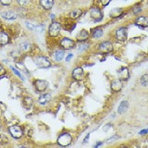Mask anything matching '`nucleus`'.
<instances>
[{"mask_svg":"<svg viewBox=\"0 0 148 148\" xmlns=\"http://www.w3.org/2000/svg\"><path fill=\"white\" fill-rule=\"evenodd\" d=\"M72 141V137L69 133L68 132H63L60 134L59 137L58 138V143L61 146H68L71 145Z\"/></svg>","mask_w":148,"mask_h":148,"instance_id":"obj_1","label":"nucleus"},{"mask_svg":"<svg viewBox=\"0 0 148 148\" xmlns=\"http://www.w3.org/2000/svg\"><path fill=\"white\" fill-rule=\"evenodd\" d=\"M90 17L95 21H100L103 18V13H102L101 9L97 7H94L90 9Z\"/></svg>","mask_w":148,"mask_h":148,"instance_id":"obj_2","label":"nucleus"},{"mask_svg":"<svg viewBox=\"0 0 148 148\" xmlns=\"http://www.w3.org/2000/svg\"><path fill=\"white\" fill-rule=\"evenodd\" d=\"M60 31H61V25L57 21L52 22V24L49 26L48 32H49V35L51 37H57L59 34Z\"/></svg>","mask_w":148,"mask_h":148,"instance_id":"obj_3","label":"nucleus"},{"mask_svg":"<svg viewBox=\"0 0 148 148\" xmlns=\"http://www.w3.org/2000/svg\"><path fill=\"white\" fill-rule=\"evenodd\" d=\"M98 50L100 51L101 53H104V54H108L110 53L111 51L113 50V45L111 42L108 41H106L101 43L98 46Z\"/></svg>","mask_w":148,"mask_h":148,"instance_id":"obj_4","label":"nucleus"},{"mask_svg":"<svg viewBox=\"0 0 148 148\" xmlns=\"http://www.w3.org/2000/svg\"><path fill=\"white\" fill-rule=\"evenodd\" d=\"M127 36H128L127 28L121 27V28H119V29L116 31V38L119 42H125L127 40Z\"/></svg>","mask_w":148,"mask_h":148,"instance_id":"obj_5","label":"nucleus"},{"mask_svg":"<svg viewBox=\"0 0 148 148\" xmlns=\"http://www.w3.org/2000/svg\"><path fill=\"white\" fill-rule=\"evenodd\" d=\"M8 132L15 139H20L22 136V130L20 126H17V125H13V126L9 127Z\"/></svg>","mask_w":148,"mask_h":148,"instance_id":"obj_6","label":"nucleus"},{"mask_svg":"<svg viewBox=\"0 0 148 148\" xmlns=\"http://www.w3.org/2000/svg\"><path fill=\"white\" fill-rule=\"evenodd\" d=\"M35 63L37 67L44 69V68H49L51 66V62L45 57H37L35 58Z\"/></svg>","mask_w":148,"mask_h":148,"instance_id":"obj_7","label":"nucleus"},{"mask_svg":"<svg viewBox=\"0 0 148 148\" xmlns=\"http://www.w3.org/2000/svg\"><path fill=\"white\" fill-rule=\"evenodd\" d=\"M60 45L61 47L65 50H69V49H72L75 47V43L74 41L69 39V38H64L62 39V41L60 42Z\"/></svg>","mask_w":148,"mask_h":148,"instance_id":"obj_8","label":"nucleus"},{"mask_svg":"<svg viewBox=\"0 0 148 148\" xmlns=\"http://www.w3.org/2000/svg\"><path fill=\"white\" fill-rule=\"evenodd\" d=\"M34 85L37 91L39 92H45L46 89H47V86H48V83L46 81L44 80H36L34 82Z\"/></svg>","mask_w":148,"mask_h":148,"instance_id":"obj_9","label":"nucleus"},{"mask_svg":"<svg viewBox=\"0 0 148 148\" xmlns=\"http://www.w3.org/2000/svg\"><path fill=\"white\" fill-rule=\"evenodd\" d=\"M135 25L141 29H145L148 27V18L145 17H138L135 20Z\"/></svg>","mask_w":148,"mask_h":148,"instance_id":"obj_10","label":"nucleus"},{"mask_svg":"<svg viewBox=\"0 0 148 148\" xmlns=\"http://www.w3.org/2000/svg\"><path fill=\"white\" fill-rule=\"evenodd\" d=\"M118 73H119V80L121 81H126L129 79L130 77V74H129V69L126 68V67H122L120 68L119 71H118Z\"/></svg>","mask_w":148,"mask_h":148,"instance_id":"obj_11","label":"nucleus"},{"mask_svg":"<svg viewBox=\"0 0 148 148\" xmlns=\"http://www.w3.org/2000/svg\"><path fill=\"white\" fill-rule=\"evenodd\" d=\"M72 77L77 81H81L82 77H83V69L81 67L76 68L74 71H72Z\"/></svg>","mask_w":148,"mask_h":148,"instance_id":"obj_12","label":"nucleus"},{"mask_svg":"<svg viewBox=\"0 0 148 148\" xmlns=\"http://www.w3.org/2000/svg\"><path fill=\"white\" fill-rule=\"evenodd\" d=\"M123 87V83L121 82V80H116V81H113L111 82V89L114 92H119L122 89Z\"/></svg>","mask_w":148,"mask_h":148,"instance_id":"obj_13","label":"nucleus"},{"mask_svg":"<svg viewBox=\"0 0 148 148\" xmlns=\"http://www.w3.org/2000/svg\"><path fill=\"white\" fill-rule=\"evenodd\" d=\"M76 37L79 42H84L89 38V32H88L86 30H82L78 32Z\"/></svg>","mask_w":148,"mask_h":148,"instance_id":"obj_14","label":"nucleus"},{"mask_svg":"<svg viewBox=\"0 0 148 148\" xmlns=\"http://www.w3.org/2000/svg\"><path fill=\"white\" fill-rule=\"evenodd\" d=\"M40 5L43 7L45 9L48 10L54 5V0H40Z\"/></svg>","mask_w":148,"mask_h":148,"instance_id":"obj_15","label":"nucleus"},{"mask_svg":"<svg viewBox=\"0 0 148 148\" xmlns=\"http://www.w3.org/2000/svg\"><path fill=\"white\" fill-rule=\"evenodd\" d=\"M128 108H129L128 101H122L121 103L119 104V108H118V112L119 114H123V113H125L128 110Z\"/></svg>","mask_w":148,"mask_h":148,"instance_id":"obj_16","label":"nucleus"},{"mask_svg":"<svg viewBox=\"0 0 148 148\" xmlns=\"http://www.w3.org/2000/svg\"><path fill=\"white\" fill-rule=\"evenodd\" d=\"M91 34L94 38H100V37H102V35H103V30H102V28L100 27L95 28V29L92 30Z\"/></svg>","mask_w":148,"mask_h":148,"instance_id":"obj_17","label":"nucleus"},{"mask_svg":"<svg viewBox=\"0 0 148 148\" xmlns=\"http://www.w3.org/2000/svg\"><path fill=\"white\" fill-rule=\"evenodd\" d=\"M2 17L4 18H6V20H10V21H13L15 20L17 18V14L13 11H7V12H3L2 13Z\"/></svg>","mask_w":148,"mask_h":148,"instance_id":"obj_18","label":"nucleus"},{"mask_svg":"<svg viewBox=\"0 0 148 148\" xmlns=\"http://www.w3.org/2000/svg\"><path fill=\"white\" fill-rule=\"evenodd\" d=\"M51 100V95H49V94H45V95H41L40 96V98H39V100H38V102H39V104L40 105H46L48 103V102Z\"/></svg>","mask_w":148,"mask_h":148,"instance_id":"obj_19","label":"nucleus"},{"mask_svg":"<svg viewBox=\"0 0 148 148\" xmlns=\"http://www.w3.org/2000/svg\"><path fill=\"white\" fill-rule=\"evenodd\" d=\"M22 105L27 109L31 108L32 106V97H30V96H25L24 98H23V100H22Z\"/></svg>","mask_w":148,"mask_h":148,"instance_id":"obj_20","label":"nucleus"},{"mask_svg":"<svg viewBox=\"0 0 148 148\" xmlns=\"http://www.w3.org/2000/svg\"><path fill=\"white\" fill-rule=\"evenodd\" d=\"M9 42V36L4 32H0V45H6Z\"/></svg>","mask_w":148,"mask_h":148,"instance_id":"obj_21","label":"nucleus"},{"mask_svg":"<svg viewBox=\"0 0 148 148\" xmlns=\"http://www.w3.org/2000/svg\"><path fill=\"white\" fill-rule=\"evenodd\" d=\"M82 14V11L81 9H74V10H72L69 13V18H72V20H76V18L81 17Z\"/></svg>","mask_w":148,"mask_h":148,"instance_id":"obj_22","label":"nucleus"},{"mask_svg":"<svg viewBox=\"0 0 148 148\" xmlns=\"http://www.w3.org/2000/svg\"><path fill=\"white\" fill-rule=\"evenodd\" d=\"M54 57H55V59L57 60V61H60V60H61L64 57V51L61 49L57 50L54 54Z\"/></svg>","mask_w":148,"mask_h":148,"instance_id":"obj_23","label":"nucleus"},{"mask_svg":"<svg viewBox=\"0 0 148 148\" xmlns=\"http://www.w3.org/2000/svg\"><path fill=\"white\" fill-rule=\"evenodd\" d=\"M20 46H21V51H23V52H28V51L31 49L32 45L30 43H21Z\"/></svg>","mask_w":148,"mask_h":148,"instance_id":"obj_24","label":"nucleus"},{"mask_svg":"<svg viewBox=\"0 0 148 148\" xmlns=\"http://www.w3.org/2000/svg\"><path fill=\"white\" fill-rule=\"evenodd\" d=\"M121 12H122L121 8H115V9H113V10L110 11V17L111 18H116V17H118Z\"/></svg>","mask_w":148,"mask_h":148,"instance_id":"obj_25","label":"nucleus"},{"mask_svg":"<svg viewBox=\"0 0 148 148\" xmlns=\"http://www.w3.org/2000/svg\"><path fill=\"white\" fill-rule=\"evenodd\" d=\"M140 82L143 86H148V74H145L141 77Z\"/></svg>","mask_w":148,"mask_h":148,"instance_id":"obj_26","label":"nucleus"},{"mask_svg":"<svg viewBox=\"0 0 148 148\" xmlns=\"http://www.w3.org/2000/svg\"><path fill=\"white\" fill-rule=\"evenodd\" d=\"M8 143V138L4 135V134L0 133V145H6Z\"/></svg>","mask_w":148,"mask_h":148,"instance_id":"obj_27","label":"nucleus"},{"mask_svg":"<svg viewBox=\"0 0 148 148\" xmlns=\"http://www.w3.org/2000/svg\"><path fill=\"white\" fill-rule=\"evenodd\" d=\"M17 2L21 5V6H28L31 3V0H17Z\"/></svg>","mask_w":148,"mask_h":148,"instance_id":"obj_28","label":"nucleus"},{"mask_svg":"<svg viewBox=\"0 0 148 148\" xmlns=\"http://www.w3.org/2000/svg\"><path fill=\"white\" fill-rule=\"evenodd\" d=\"M90 46V45L89 44H83V45H82L81 46H80V48H79V52H83L85 49H87L88 47Z\"/></svg>","mask_w":148,"mask_h":148,"instance_id":"obj_29","label":"nucleus"},{"mask_svg":"<svg viewBox=\"0 0 148 148\" xmlns=\"http://www.w3.org/2000/svg\"><path fill=\"white\" fill-rule=\"evenodd\" d=\"M11 69H12V71H13V72H14V73H15V74H16V75H17V76H18V78H21V80H23V81H24V80H25V79H24V77H23V76L21 75V74L20 72H18V71H17V69H14L13 67H11Z\"/></svg>","mask_w":148,"mask_h":148,"instance_id":"obj_30","label":"nucleus"},{"mask_svg":"<svg viewBox=\"0 0 148 148\" xmlns=\"http://www.w3.org/2000/svg\"><path fill=\"white\" fill-rule=\"evenodd\" d=\"M0 2H1L2 5H4V6H8V5H10L12 0H0Z\"/></svg>","mask_w":148,"mask_h":148,"instance_id":"obj_31","label":"nucleus"},{"mask_svg":"<svg viewBox=\"0 0 148 148\" xmlns=\"http://www.w3.org/2000/svg\"><path fill=\"white\" fill-rule=\"evenodd\" d=\"M4 74H6V69H5L4 67L0 64V76L4 75Z\"/></svg>","mask_w":148,"mask_h":148,"instance_id":"obj_32","label":"nucleus"},{"mask_svg":"<svg viewBox=\"0 0 148 148\" xmlns=\"http://www.w3.org/2000/svg\"><path fill=\"white\" fill-rule=\"evenodd\" d=\"M34 29H36L35 31H37V32H43L44 30H45V26L44 25H41V26H37V27H35Z\"/></svg>","mask_w":148,"mask_h":148,"instance_id":"obj_33","label":"nucleus"},{"mask_svg":"<svg viewBox=\"0 0 148 148\" xmlns=\"http://www.w3.org/2000/svg\"><path fill=\"white\" fill-rule=\"evenodd\" d=\"M141 11H142V8L140 7H135V8H133V13L134 14H137V13L141 12Z\"/></svg>","mask_w":148,"mask_h":148,"instance_id":"obj_34","label":"nucleus"},{"mask_svg":"<svg viewBox=\"0 0 148 148\" xmlns=\"http://www.w3.org/2000/svg\"><path fill=\"white\" fill-rule=\"evenodd\" d=\"M117 139H119V136H118V135H114V136H112L111 138L108 139V143L114 142V140H117Z\"/></svg>","mask_w":148,"mask_h":148,"instance_id":"obj_35","label":"nucleus"},{"mask_svg":"<svg viewBox=\"0 0 148 148\" xmlns=\"http://www.w3.org/2000/svg\"><path fill=\"white\" fill-rule=\"evenodd\" d=\"M148 133V129H145V130H142L141 132H139V134L140 135H145V134Z\"/></svg>","mask_w":148,"mask_h":148,"instance_id":"obj_36","label":"nucleus"},{"mask_svg":"<svg viewBox=\"0 0 148 148\" xmlns=\"http://www.w3.org/2000/svg\"><path fill=\"white\" fill-rule=\"evenodd\" d=\"M111 0H101V3L103 6H108V5L110 3Z\"/></svg>","mask_w":148,"mask_h":148,"instance_id":"obj_37","label":"nucleus"},{"mask_svg":"<svg viewBox=\"0 0 148 148\" xmlns=\"http://www.w3.org/2000/svg\"><path fill=\"white\" fill-rule=\"evenodd\" d=\"M26 26H27L28 28H29V29H31V30H34V28H35L32 24H29V23H26Z\"/></svg>","mask_w":148,"mask_h":148,"instance_id":"obj_38","label":"nucleus"},{"mask_svg":"<svg viewBox=\"0 0 148 148\" xmlns=\"http://www.w3.org/2000/svg\"><path fill=\"white\" fill-rule=\"evenodd\" d=\"M89 138H90V133H89V134H87L86 137L84 138V141H83V143H86L88 142V139H89Z\"/></svg>","mask_w":148,"mask_h":148,"instance_id":"obj_39","label":"nucleus"},{"mask_svg":"<svg viewBox=\"0 0 148 148\" xmlns=\"http://www.w3.org/2000/svg\"><path fill=\"white\" fill-rule=\"evenodd\" d=\"M73 57V55L72 54H69V56H68V57L66 58V61H69V60H71V58Z\"/></svg>","mask_w":148,"mask_h":148,"instance_id":"obj_40","label":"nucleus"},{"mask_svg":"<svg viewBox=\"0 0 148 148\" xmlns=\"http://www.w3.org/2000/svg\"><path fill=\"white\" fill-rule=\"evenodd\" d=\"M110 127H111V124H108V125H106V127L104 129V131H105V132H108V130Z\"/></svg>","mask_w":148,"mask_h":148,"instance_id":"obj_41","label":"nucleus"},{"mask_svg":"<svg viewBox=\"0 0 148 148\" xmlns=\"http://www.w3.org/2000/svg\"><path fill=\"white\" fill-rule=\"evenodd\" d=\"M103 145V143H102V142H98V143H97L96 145H95V147L96 148V147H98V146H100V145Z\"/></svg>","mask_w":148,"mask_h":148,"instance_id":"obj_42","label":"nucleus"}]
</instances>
